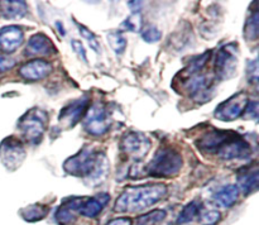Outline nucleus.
<instances>
[{
	"label": "nucleus",
	"instance_id": "obj_1",
	"mask_svg": "<svg viewBox=\"0 0 259 225\" xmlns=\"http://www.w3.org/2000/svg\"><path fill=\"white\" fill-rule=\"evenodd\" d=\"M166 194L167 186L164 184H147L143 186L126 187L116 200L115 211H143L161 201Z\"/></svg>",
	"mask_w": 259,
	"mask_h": 225
},
{
	"label": "nucleus",
	"instance_id": "obj_2",
	"mask_svg": "<svg viewBox=\"0 0 259 225\" xmlns=\"http://www.w3.org/2000/svg\"><path fill=\"white\" fill-rule=\"evenodd\" d=\"M184 159L179 151L169 147H162L146 166V173L152 177L169 178L180 173Z\"/></svg>",
	"mask_w": 259,
	"mask_h": 225
},
{
	"label": "nucleus",
	"instance_id": "obj_3",
	"mask_svg": "<svg viewBox=\"0 0 259 225\" xmlns=\"http://www.w3.org/2000/svg\"><path fill=\"white\" fill-rule=\"evenodd\" d=\"M47 124L48 114L40 108H32L19 119L18 128L25 141L35 144L42 141Z\"/></svg>",
	"mask_w": 259,
	"mask_h": 225
},
{
	"label": "nucleus",
	"instance_id": "obj_4",
	"mask_svg": "<svg viewBox=\"0 0 259 225\" xmlns=\"http://www.w3.org/2000/svg\"><path fill=\"white\" fill-rule=\"evenodd\" d=\"M99 152L91 147H83L78 153L70 157L63 163V169L72 176L88 178L94 171L96 161H98Z\"/></svg>",
	"mask_w": 259,
	"mask_h": 225
},
{
	"label": "nucleus",
	"instance_id": "obj_5",
	"mask_svg": "<svg viewBox=\"0 0 259 225\" xmlns=\"http://www.w3.org/2000/svg\"><path fill=\"white\" fill-rule=\"evenodd\" d=\"M238 48L235 43L223 46L215 56V75L218 80L232 78L237 72Z\"/></svg>",
	"mask_w": 259,
	"mask_h": 225
},
{
	"label": "nucleus",
	"instance_id": "obj_6",
	"mask_svg": "<svg viewBox=\"0 0 259 225\" xmlns=\"http://www.w3.org/2000/svg\"><path fill=\"white\" fill-rule=\"evenodd\" d=\"M83 128L91 136H103L109 130L110 119L105 105L101 103H95L86 110L83 115Z\"/></svg>",
	"mask_w": 259,
	"mask_h": 225
},
{
	"label": "nucleus",
	"instance_id": "obj_7",
	"mask_svg": "<svg viewBox=\"0 0 259 225\" xmlns=\"http://www.w3.org/2000/svg\"><path fill=\"white\" fill-rule=\"evenodd\" d=\"M27 157L24 146L19 139L8 137L0 143V159L3 164L10 171H15L22 166Z\"/></svg>",
	"mask_w": 259,
	"mask_h": 225
},
{
	"label": "nucleus",
	"instance_id": "obj_8",
	"mask_svg": "<svg viewBox=\"0 0 259 225\" xmlns=\"http://www.w3.org/2000/svg\"><path fill=\"white\" fill-rule=\"evenodd\" d=\"M151 148V139L141 131H128L121 138L120 149L126 157L136 161H141Z\"/></svg>",
	"mask_w": 259,
	"mask_h": 225
},
{
	"label": "nucleus",
	"instance_id": "obj_9",
	"mask_svg": "<svg viewBox=\"0 0 259 225\" xmlns=\"http://www.w3.org/2000/svg\"><path fill=\"white\" fill-rule=\"evenodd\" d=\"M249 98L245 93H238L229 98L228 100L223 101L218 108L215 109L214 115L215 118L223 121H233L239 118L247 106Z\"/></svg>",
	"mask_w": 259,
	"mask_h": 225
},
{
	"label": "nucleus",
	"instance_id": "obj_10",
	"mask_svg": "<svg viewBox=\"0 0 259 225\" xmlns=\"http://www.w3.org/2000/svg\"><path fill=\"white\" fill-rule=\"evenodd\" d=\"M184 78H186L185 88H186L187 94L196 103L202 104L211 100V96L214 94V85H212L211 80H209L206 76L196 73V75H192Z\"/></svg>",
	"mask_w": 259,
	"mask_h": 225
},
{
	"label": "nucleus",
	"instance_id": "obj_11",
	"mask_svg": "<svg viewBox=\"0 0 259 225\" xmlns=\"http://www.w3.org/2000/svg\"><path fill=\"white\" fill-rule=\"evenodd\" d=\"M250 154H252V146L249 142L245 141L238 133H234V136L219 149L217 156L224 161H232V159H248Z\"/></svg>",
	"mask_w": 259,
	"mask_h": 225
},
{
	"label": "nucleus",
	"instance_id": "obj_12",
	"mask_svg": "<svg viewBox=\"0 0 259 225\" xmlns=\"http://www.w3.org/2000/svg\"><path fill=\"white\" fill-rule=\"evenodd\" d=\"M89 101H90V99L88 96H82V98L67 104L58 115V123H60L61 128H73L85 115L86 110L89 109Z\"/></svg>",
	"mask_w": 259,
	"mask_h": 225
},
{
	"label": "nucleus",
	"instance_id": "obj_13",
	"mask_svg": "<svg viewBox=\"0 0 259 225\" xmlns=\"http://www.w3.org/2000/svg\"><path fill=\"white\" fill-rule=\"evenodd\" d=\"M234 136V131L228 130H218L211 129L202 134L196 141V146L202 153L206 154H217L219 149Z\"/></svg>",
	"mask_w": 259,
	"mask_h": 225
},
{
	"label": "nucleus",
	"instance_id": "obj_14",
	"mask_svg": "<svg viewBox=\"0 0 259 225\" xmlns=\"http://www.w3.org/2000/svg\"><path fill=\"white\" fill-rule=\"evenodd\" d=\"M51 72H52V65L43 58H34V60L28 61L19 68V75L28 81L42 80L47 77Z\"/></svg>",
	"mask_w": 259,
	"mask_h": 225
},
{
	"label": "nucleus",
	"instance_id": "obj_15",
	"mask_svg": "<svg viewBox=\"0 0 259 225\" xmlns=\"http://www.w3.org/2000/svg\"><path fill=\"white\" fill-rule=\"evenodd\" d=\"M24 42V32L18 25H8L0 29V51L12 53Z\"/></svg>",
	"mask_w": 259,
	"mask_h": 225
},
{
	"label": "nucleus",
	"instance_id": "obj_16",
	"mask_svg": "<svg viewBox=\"0 0 259 225\" xmlns=\"http://www.w3.org/2000/svg\"><path fill=\"white\" fill-rule=\"evenodd\" d=\"M82 197H71L65 200L60 207L56 210V221L60 225H72L76 221V215L80 212Z\"/></svg>",
	"mask_w": 259,
	"mask_h": 225
},
{
	"label": "nucleus",
	"instance_id": "obj_17",
	"mask_svg": "<svg viewBox=\"0 0 259 225\" xmlns=\"http://www.w3.org/2000/svg\"><path fill=\"white\" fill-rule=\"evenodd\" d=\"M57 52L52 40L43 33L33 34L28 39L25 53L28 56H48Z\"/></svg>",
	"mask_w": 259,
	"mask_h": 225
},
{
	"label": "nucleus",
	"instance_id": "obj_18",
	"mask_svg": "<svg viewBox=\"0 0 259 225\" xmlns=\"http://www.w3.org/2000/svg\"><path fill=\"white\" fill-rule=\"evenodd\" d=\"M238 181V189L239 191L242 190L243 194L247 196V195L253 194V192L257 191L258 189V181H259V172L258 167H247V168H243L238 172L237 176Z\"/></svg>",
	"mask_w": 259,
	"mask_h": 225
},
{
	"label": "nucleus",
	"instance_id": "obj_19",
	"mask_svg": "<svg viewBox=\"0 0 259 225\" xmlns=\"http://www.w3.org/2000/svg\"><path fill=\"white\" fill-rule=\"evenodd\" d=\"M0 12L7 19H22L28 12V5L22 0H8L0 2Z\"/></svg>",
	"mask_w": 259,
	"mask_h": 225
},
{
	"label": "nucleus",
	"instance_id": "obj_20",
	"mask_svg": "<svg viewBox=\"0 0 259 225\" xmlns=\"http://www.w3.org/2000/svg\"><path fill=\"white\" fill-rule=\"evenodd\" d=\"M109 174V161L106 158L105 153L103 152H99L98 161H96L95 167H94V171L91 172L90 176L88 177V184L91 186H98V185L103 184Z\"/></svg>",
	"mask_w": 259,
	"mask_h": 225
},
{
	"label": "nucleus",
	"instance_id": "obj_21",
	"mask_svg": "<svg viewBox=\"0 0 259 225\" xmlns=\"http://www.w3.org/2000/svg\"><path fill=\"white\" fill-rule=\"evenodd\" d=\"M239 197V189L235 185H227L215 194V201L223 207H232Z\"/></svg>",
	"mask_w": 259,
	"mask_h": 225
},
{
	"label": "nucleus",
	"instance_id": "obj_22",
	"mask_svg": "<svg viewBox=\"0 0 259 225\" xmlns=\"http://www.w3.org/2000/svg\"><path fill=\"white\" fill-rule=\"evenodd\" d=\"M210 56H211V51H206V52H204L202 55L194 57L191 61H190L189 65L182 70V72L180 73V75H185V77H189V76L199 73L200 71L204 70L207 61L210 60Z\"/></svg>",
	"mask_w": 259,
	"mask_h": 225
},
{
	"label": "nucleus",
	"instance_id": "obj_23",
	"mask_svg": "<svg viewBox=\"0 0 259 225\" xmlns=\"http://www.w3.org/2000/svg\"><path fill=\"white\" fill-rule=\"evenodd\" d=\"M48 214V206L43 204H32L20 210V215L25 221H38Z\"/></svg>",
	"mask_w": 259,
	"mask_h": 225
},
{
	"label": "nucleus",
	"instance_id": "obj_24",
	"mask_svg": "<svg viewBox=\"0 0 259 225\" xmlns=\"http://www.w3.org/2000/svg\"><path fill=\"white\" fill-rule=\"evenodd\" d=\"M103 206L104 205L98 199H94V197L83 199L82 197V202H81L80 212L78 214L83 215L86 217H95L100 214Z\"/></svg>",
	"mask_w": 259,
	"mask_h": 225
},
{
	"label": "nucleus",
	"instance_id": "obj_25",
	"mask_svg": "<svg viewBox=\"0 0 259 225\" xmlns=\"http://www.w3.org/2000/svg\"><path fill=\"white\" fill-rule=\"evenodd\" d=\"M259 35V13L254 10L249 14L244 27V37L247 40L258 39Z\"/></svg>",
	"mask_w": 259,
	"mask_h": 225
},
{
	"label": "nucleus",
	"instance_id": "obj_26",
	"mask_svg": "<svg viewBox=\"0 0 259 225\" xmlns=\"http://www.w3.org/2000/svg\"><path fill=\"white\" fill-rule=\"evenodd\" d=\"M200 207H201V204L197 200H192L191 202H189L182 209V211L180 212L179 217H177V224H186V222L194 220L196 217V215L200 212Z\"/></svg>",
	"mask_w": 259,
	"mask_h": 225
},
{
	"label": "nucleus",
	"instance_id": "obj_27",
	"mask_svg": "<svg viewBox=\"0 0 259 225\" xmlns=\"http://www.w3.org/2000/svg\"><path fill=\"white\" fill-rule=\"evenodd\" d=\"M167 212L164 210H153L148 214H144L137 219V225H156L166 217Z\"/></svg>",
	"mask_w": 259,
	"mask_h": 225
},
{
	"label": "nucleus",
	"instance_id": "obj_28",
	"mask_svg": "<svg viewBox=\"0 0 259 225\" xmlns=\"http://www.w3.org/2000/svg\"><path fill=\"white\" fill-rule=\"evenodd\" d=\"M109 46L116 55H121L126 48V39L118 32H109L106 35Z\"/></svg>",
	"mask_w": 259,
	"mask_h": 225
},
{
	"label": "nucleus",
	"instance_id": "obj_29",
	"mask_svg": "<svg viewBox=\"0 0 259 225\" xmlns=\"http://www.w3.org/2000/svg\"><path fill=\"white\" fill-rule=\"evenodd\" d=\"M142 25H143V19H142V15L139 13L137 14H132L121 23V29L123 30H129V32H139L142 29Z\"/></svg>",
	"mask_w": 259,
	"mask_h": 225
},
{
	"label": "nucleus",
	"instance_id": "obj_30",
	"mask_svg": "<svg viewBox=\"0 0 259 225\" xmlns=\"http://www.w3.org/2000/svg\"><path fill=\"white\" fill-rule=\"evenodd\" d=\"M77 28L78 30H80V34L82 35L83 39L86 40V42L89 43V46H90L91 50H94L95 52L100 53V43H99L98 38H96V35L94 34L93 32H91L90 29H89L88 27H85V25L80 24V23H77Z\"/></svg>",
	"mask_w": 259,
	"mask_h": 225
},
{
	"label": "nucleus",
	"instance_id": "obj_31",
	"mask_svg": "<svg viewBox=\"0 0 259 225\" xmlns=\"http://www.w3.org/2000/svg\"><path fill=\"white\" fill-rule=\"evenodd\" d=\"M162 32L154 25H149V27L144 28L142 30V39L147 43H156L161 40Z\"/></svg>",
	"mask_w": 259,
	"mask_h": 225
},
{
	"label": "nucleus",
	"instance_id": "obj_32",
	"mask_svg": "<svg viewBox=\"0 0 259 225\" xmlns=\"http://www.w3.org/2000/svg\"><path fill=\"white\" fill-rule=\"evenodd\" d=\"M220 217L222 214L218 210H207L200 215V222L202 225H217L220 221Z\"/></svg>",
	"mask_w": 259,
	"mask_h": 225
},
{
	"label": "nucleus",
	"instance_id": "obj_33",
	"mask_svg": "<svg viewBox=\"0 0 259 225\" xmlns=\"http://www.w3.org/2000/svg\"><path fill=\"white\" fill-rule=\"evenodd\" d=\"M247 75L248 81L253 85H257L258 82V60H249L247 62Z\"/></svg>",
	"mask_w": 259,
	"mask_h": 225
},
{
	"label": "nucleus",
	"instance_id": "obj_34",
	"mask_svg": "<svg viewBox=\"0 0 259 225\" xmlns=\"http://www.w3.org/2000/svg\"><path fill=\"white\" fill-rule=\"evenodd\" d=\"M258 101L252 100L248 101L247 106H245L244 111H243V118L244 119H254L257 120L258 119Z\"/></svg>",
	"mask_w": 259,
	"mask_h": 225
},
{
	"label": "nucleus",
	"instance_id": "obj_35",
	"mask_svg": "<svg viewBox=\"0 0 259 225\" xmlns=\"http://www.w3.org/2000/svg\"><path fill=\"white\" fill-rule=\"evenodd\" d=\"M17 61L12 57H7V56H0V73H5L8 71L12 70L15 66Z\"/></svg>",
	"mask_w": 259,
	"mask_h": 225
},
{
	"label": "nucleus",
	"instance_id": "obj_36",
	"mask_svg": "<svg viewBox=\"0 0 259 225\" xmlns=\"http://www.w3.org/2000/svg\"><path fill=\"white\" fill-rule=\"evenodd\" d=\"M71 46H72L73 51H75V53L77 55V57H80L83 62H88V58H86V50L82 46V43H81L80 40L73 39L72 42H71Z\"/></svg>",
	"mask_w": 259,
	"mask_h": 225
},
{
	"label": "nucleus",
	"instance_id": "obj_37",
	"mask_svg": "<svg viewBox=\"0 0 259 225\" xmlns=\"http://www.w3.org/2000/svg\"><path fill=\"white\" fill-rule=\"evenodd\" d=\"M126 5H128L129 9H131V12L133 13V14H137V13L141 12L143 3L142 2H128L126 3Z\"/></svg>",
	"mask_w": 259,
	"mask_h": 225
},
{
	"label": "nucleus",
	"instance_id": "obj_38",
	"mask_svg": "<svg viewBox=\"0 0 259 225\" xmlns=\"http://www.w3.org/2000/svg\"><path fill=\"white\" fill-rule=\"evenodd\" d=\"M108 225H132V220L128 217H119V219H113L109 221Z\"/></svg>",
	"mask_w": 259,
	"mask_h": 225
},
{
	"label": "nucleus",
	"instance_id": "obj_39",
	"mask_svg": "<svg viewBox=\"0 0 259 225\" xmlns=\"http://www.w3.org/2000/svg\"><path fill=\"white\" fill-rule=\"evenodd\" d=\"M56 25H57V28H58V30H60V32H61V34L65 35V29H63V24H62V23L57 22V23H56Z\"/></svg>",
	"mask_w": 259,
	"mask_h": 225
}]
</instances>
